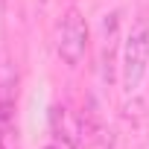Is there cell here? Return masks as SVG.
<instances>
[{
	"label": "cell",
	"instance_id": "cell-2",
	"mask_svg": "<svg viewBox=\"0 0 149 149\" xmlns=\"http://www.w3.org/2000/svg\"><path fill=\"white\" fill-rule=\"evenodd\" d=\"M85 50H88V24L85 18L79 15V9H70L61 24H58V32H56V53L64 64L76 67L82 58H85Z\"/></svg>",
	"mask_w": 149,
	"mask_h": 149
},
{
	"label": "cell",
	"instance_id": "cell-1",
	"mask_svg": "<svg viewBox=\"0 0 149 149\" xmlns=\"http://www.w3.org/2000/svg\"><path fill=\"white\" fill-rule=\"evenodd\" d=\"M149 70V24L137 21L123 44V91L134 94Z\"/></svg>",
	"mask_w": 149,
	"mask_h": 149
}]
</instances>
